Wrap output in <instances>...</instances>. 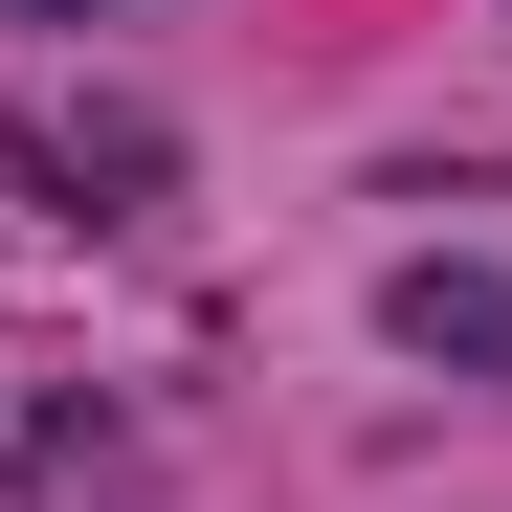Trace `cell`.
<instances>
[{"label": "cell", "instance_id": "1", "mask_svg": "<svg viewBox=\"0 0 512 512\" xmlns=\"http://www.w3.org/2000/svg\"><path fill=\"white\" fill-rule=\"evenodd\" d=\"M379 312H401V357H468V379H512V268H446V245H423Z\"/></svg>", "mask_w": 512, "mask_h": 512}, {"label": "cell", "instance_id": "2", "mask_svg": "<svg viewBox=\"0 0 512 512\" xmlns=\"http://www.w3.org/2000/svg\"><path fill=\"white\" fill-rule=\"evenodd\" d=\"M45 156H67V179H112V201H156V156H179V134H156V112H67Z\"/></svg>", "mask_w": 512, "mask_h": 512}]
</instances>
